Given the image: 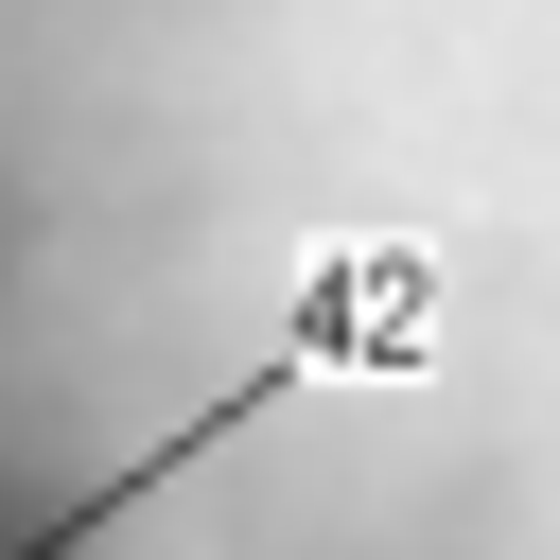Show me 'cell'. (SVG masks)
<instances>
[{"label": "cell", "instance_id": "obj_1", "mask_svg": "<svg viewBox=\"0 0 560 560\" xmlns=\"http://www.w3.org/2000/svg\"><path fill=\"white\" fill-rule=\"evenodd\" d=\"M420 350H438V262H420V245H315V262H298L280 350H262L228 402H192L175 438H140L105 490H70V508H52L35 542H0V560H88V542H105V525H140V490H175L210 438H245V420H280V402H315V385H385V368H420Z\"/></svg>", "mask_w": 560, "mask_h": 560}]
</instances>
